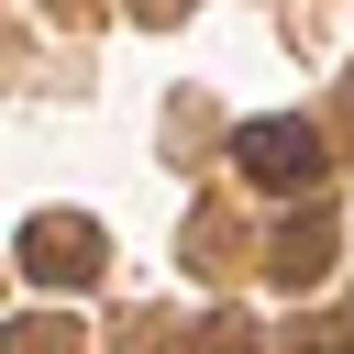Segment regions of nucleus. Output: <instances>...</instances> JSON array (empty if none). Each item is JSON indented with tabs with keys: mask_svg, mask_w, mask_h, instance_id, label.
I'll use <instances>...</instances> for the list:
<instances>
[{
	"mask_svg": "<svg viewBox=\"0 0 354 354\" xmlns=\"http://www.w3.org/2000/svg\"><path fill=\"white\" fill-rule=\"evenodd\" d=\"M243 166H254L266 188H310V177H321V144H310L299 122H254V133H243Z\"/></svg>",
	"mask_w": 354,
	"mask_h": 354,
	"instance_id": "1",
	"label": "nucleus"
},
{
	"mask_svg": "<svg viewBox=\"0 0 354 354\" xmlns=\"http://www.w3.org/2000/svg\"><path fill=\"white\" fill-rule=\"evenodd\" d=\"M22 254H33V277H88V266H100V243H88L77 221H33Z\"/></svg>",
	"mask_w": 354,
	"mask_h": 354,
	"instance_id": "2",
	"label": "nucleus"
}]
</instances>
